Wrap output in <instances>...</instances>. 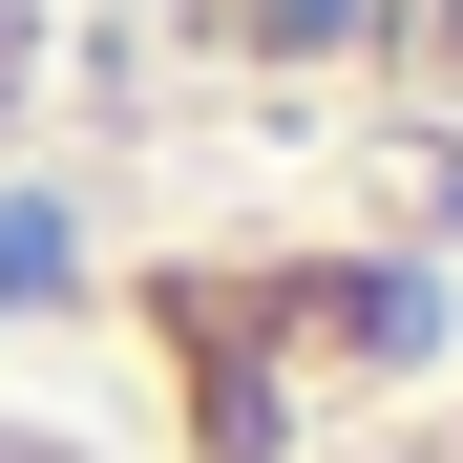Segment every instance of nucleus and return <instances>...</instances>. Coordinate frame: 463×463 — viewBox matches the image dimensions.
<instances>
[{
  "mask_svg": "<svg viewBox=\"0 0 463 463\" xmlns=\"http://www.w3.org/2000/svg\"><path fill=\"white\" fill-rule=\"evenodd\" d=\"M442 43H463V0H442Z\"/></svg>",
  "mask_w": 463,
  "mask_h": 463,
  "instance_id": "2",
  "label": "nucleus"
},
{
  "mask_svg": "<svg viewBox=\"0 0 463 463\" xmlns=\"http://www.w3.org/2000/svg\"><path fill=\"white\" fill-rule=\"evenodd\" d=\"M358 22V0H253V43H337Z\"/></svg>",
  "mask_w": 463,
  "mask_h": 463,
  "instance_id": "1",
  "label": "nucleus"
}]
</instances>
